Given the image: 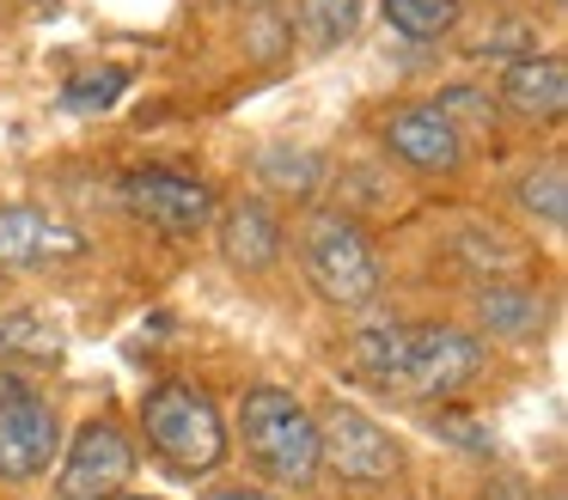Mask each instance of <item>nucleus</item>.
<instances>
[{
    "label": "nucleus",
    "mask_w": 568,
    "mask_h": 500,
    "mask_svg": "<svg viewBox=\"0 0 568 500\" xmlns=\"http://www.w3.org/2000/svg\"><path fill=\"white\" fill-rule=\"evenodd\" d=\"M116 500H153V494H116Z\"/></svg>",
    "instance_id": "nucleus-29"
},
{
    "label": "nucleus",
    "mask_w": 568,
    "mask_h": 500,
    "mask_svg": "<svg viewBox=\"0 0 568 500\" xmlns=\"http://www.w3.org/2000/svg\"><path fill=\"white\" fill-rule=\"evenodd\" d=\"M123 92H129V73L123 68H99V73H80V80L62 92V104L68 110H111Z\"/></svg>",
    "instance_id": "nucleus-22"
},
{
    "label": "nucleus",
    "mask_w": 568,
    "mask_h": 500,
    "mask_svg": "<svg viewBox=\"0 0 568 500\" xmlns=\"http://www.w3.org/2000/svg\"><path fill=\"white\" fill-rule=\"evenodd\" d=\"M544 500H562V494H556V488H550V494H544Z\"/></svg>",
    "instance_id": "nucleus-30"
},
{
    "label": "nucleus",
    "mask_w": 568,
    "mask_h": 500,
    "mask_svg": "<svg viewBox=\"0 0 568 500\" xmlns=\"http://www.w3.org/2000/svg\"><path fill=\"white\" fill-rule=\"evenodd\" d=\"M379 12L404 43H440V37L458 24L465 0H379Z\"/></svg>",
    "instance_id": "nucleus-17"
},
{
    "label": "nucleus",
    "mask_w": 568,
    "mask_h": 500,
    "mask_svg": "<svg viewBox=\"0 0 568 500\" xmlns=\"http://www.w3.org/2000/svg\"><path fill=\"white\" fill-rule=\"evenodd\" d=\"M397 341H404V324H367L355 336V366L373 373L379 385H392L397 378Z\"/></svg>",
    "instance_id": "nucleus-21"
},
{
    "label": "nucleus",
    "mask_w": 568,
    "mask_h": 500,
    "mask_svg": "<svg viewBox=\"0 0 568 500\" xmlns=\"http://www.w3.org/2000/svg\"><path fill=\"white\" fill-rule=\"evenodd\" d=\"M135 482V439L116 421H87L74 446L55 458V494L62 500H116Z\"/></svg>",
    "instance_id": "nucleus-7"
},
{
    "label": "nucleus",
    "mask_w": 568,
    "mask_h": 500,
    "mask_svg": "<svg viewBox=\"0 0 568 500\" xmlns=\"http://www.w3.org/2000/svg\"><path fill=\"white\" fill-rule=\"evenodd\" d=\"M312 421H318V470L343 476L355 488H392L404 476V446L367 409L336 397L324 409H312Z\"/></svg>",
    "instance_id": "nucleus-5"
},
{
    "label": "nucleus",
    "mask_w": 568,
    "mask_h": 500,
    "mask_svg": "<svg viewBox=\"0 0 568 500\" xmlns=\"http://www.w3.org/2000/svg\"><path fill=\"white\" fill-rule=\"evenodd\" d=\"M141 433H148V451L178 476V482H196V476H214L226 463V421L221 402L209 390L184 385V378H165L141 397Z\"/></svg>",
    "instance_id": "nucleus-2"
},
{
    "label": "nucleus",
    "mask_w": 568,
    "mask_h": 500,
    "mask_svg": "<svg viewBox=\"0 0 568 500\" xmlns=\"http://www.w3.org/2000/svg\"><path fill=\"white\" fill-rule=\"evenodd\" d=\"M0 360H62V329L38 305L0 312Z\"/></svg>",
    "instance_id": "nucleus-16"
},
{
    "label": "nucleus",
    "mask_w": 568,
    "mask_h": 500,
    "mask_svg": "<svg viewBox=\"0 0 568 500\" xmlns=\"http://www.w3.org/2000/svg\"><path fill=\"white\" fill-rule=\"evenodd\" d=\"M428 104L440 110V116L453 122L458 134H465V129H495V122H501V104H495V98L483 92V85H453V92L428 98Z\"/></svg>",
    "instance_id": "nucleus-19"
},
{
    "label": "nucleus",
    "mask_w": 568,
    "mask_h": 500,
    "mask_svg": "<svg viewBox=\"0 0 568 500\" xmlns=\"http://www.w3.org/2000/svg\"><path fill=\"white\" fill-rule=\"evenodd\" d=\"M306 37L318 49H336V43H348L355 37V24H361V0H306Z\"/></svg>",
    "instance_id": "nucleus-20"
},
{
    "label": "nucleus",
    "mask_w": 568,
    "mask_h": 500,
    "mask_svg": "<svg viewBox=\"0 0 568 500\" xmlns=\"http://www.w3.org/2000/svg\"><path fill=\"white\" fill-rule=\"evenodd\" d=\"M434 433H440V439H453V446H465V451H489V446H495V439H489V427H477L470 415L446 409V402H440V415H434Z\"/></svg>",
    "instance_id": "nucleus-24"
},
{
    "label": "nucleus",
    "mask_w": 568,
    "mask_h": 500,
    "mask_svg": "<svg viewBox=\"0 0 568 500\" xmlns=\"http://www.w3.org/2000/svg\"><path fill=\"white\" fill-rule=\"evenodd\" d=\"M214 238H221L226 268L239 275H263L282 263V220L270 214V202H233L214 214Z\"/></svg>",
    "instance_id": "nucleus-11"
},
{
    "label": "nucleus",
    "mask_w": 568,
    "mask_h": 500,
    "mask_svg": "<svg viewBox=\"0 0 568 500\" xmlns=\"http://www.w3.org/2000/svg\"><path fill=\"white\" fill-rule=\"evenodd\" d=\"M123 202H129V214H141L148 226L172 232V238H196V232H209L214 214H221L209 183L184 177V171H129Z\"/></svg>",
    "instance_id": "nucleus-8"
},
{
    "label": "nucleus",
    "mask_w": 568,
    "mask_h": 500,
    "mask_svg": "<svg viewBox=\"0 0 568 500\" xmlns=\"http://www.w3.org/2000/svg\"><path fill=\"white\" fill-rule=\"evenodd\" d=\"M202 500H287V494H275V488H245V482H239V488H209Z\"/></svg>",
    "instance_id": "nucleus-27"
},
{
    "label": "nucleus",
    "mask_w": 568,
    "mask_h": 500,
    "mask_svg": "<svg viewBox=\"0 0 568 500\" xmlns=\"http://www.w3.org/2000/svg\"><path fill=\"white\" fill-rule=\"evenodd\" d=\"M453 251H458V263L470 268V275H483V280H519L526 275V263H531V251L519 238H507L501 226H458V238H453Z\"/></svg>",
    "instance_id": "nucleus-14"
},
{
    "label": "nucleus",
    "mask_w": 568,
    "mask_h": 500,
    "mask_svg": "<svg viewBox=\"0 0 568 500\" xmlns=\"http://www.w3.org/2000/svg\"><path fill=\"white\" fill-rule=\"evenodd\" d=\"M514 202H519V214L538 220L544 232H562L568 226V171H562V159H544V165L519 171Z\"/></svg>",
    "instance_id": "nucleus-15"
},
{
    "label": "nucleus",
    "mask_w": 568,
    "mask_h": 500,
    "mask_svg": "<svg viewBox=\"0 0 568 500\" xmlns=\"http://www.w3.org/2000/svg\"><path fill=\"white\" fill-rule=\"evenodd\" d=\"M62 458V415L26 378H0V482H38Z\"/></svg>",
    "instance_id": "nucleus-6"
},
{
    "label": "nucleus",
    "mask_w": 568,
    "mask_h": 500,
    "mask_svg": "<svg viewBox=\"0 0 568 500\" xmlns=\"http://www.w3.org/2000/svg\"><path fill=\"white\" fill-rule=\"evenodd\" d=\"M501 104L526 122H556L568 104V68L562 55H519L501 68Z\"/></svg>",
    "instance_id": "nucleus-12"
},
{
    "label": "nucleus",
    "mask_w": 568,
    "mask_h": 500,
    "mask_svg": "<svg viewBox=\"0 0 568 500\" xmlns=\"http://www.w3.org/2000/svg\"><path fill=\"white\" fill-rule=\"evenodd\" d=\"M477 500H538L526 482H514V476H495V482H483V494Z\"/></svg>",
    "instance_id": "nucleus-26"
},
{
    "label": "nucleus",
    "mask_w": 568,
    "mask_h": 500,
    "mask_svg": "<svg viewBox=\"0 0 568 500\" xmlns=\"http://www.w3.org/2000/svg\"><path fill=\"white\" fill-rule=\"evenodd\" d=\"M233 7H270V0H233Z\"/></svg>",
    "instance_id": "nucleus-28"
},
{
    "label": "nucleus",
    "mask_w": 568,
    "mask_h": 500,
    "mask_svg": "<svg viewBox=\"0 0 568 500\" xmlns=\"http://www.w3.org/2000/svg\"><path fill=\"white\" fill-rule=\"evenodd\" d=\"M239 446L257 463L263 482L275 488H312L318 482V421H312V402L294 397L287 385H251L239 397Z\"/></svg>",
    "instance_id": "nucleus-1"
},
{
    "label": "nucleus",
    "mask_w": 568,
    "mask_h": 500,
    "mask_svg": "<svg viewBox=\"0 0 568 500\" xmlns=\"http://www.w3.org/2000/svg\"><path fill=\"white\" fill-rule=\"evenodd\" d=\"M477 55H507V61H519V55H538V49H531V24L526 19H501L495 24V37H477Z\"/></svg>",
    "instance_id": "nucleus-23"
},
{
    "label": "nucleus",
    "mask_w": 568,
    "mask_h": 500,
    "mask_svg": "<svg viewBox=\"0 0 568 500\" xmlns=\"http://www.w3.org/2000/svg\"><path fill=\"white\" fill-rule=\"evenodd\" d=\"M80 251H87L80 232L62 226L50 207H38V202L0 207V268H43L55 256H80Z\"/></svg>",
    "instance_id": "nucleus-10"
},
{
    "label": "nucleus",
    "mask_w": 568,
    "mask_h": 500,
    "mask_svg": "<svg viewBox=\"0 0 568 500\" xmlns=\"http://www.w3.org/2000/svg\"><path fill=\"white\" fill-rule=\"evenodd\" d=\"M300 268H306V287L318 293L336 312H361V305L379 299V256H373L367 232L348 214H312L300 226Z\"/></svg>",
    "instance_id": "nucleus-3"
},
{
    "label": "nucleus",
    "mask_w": 568,
    "mask_h": 500,
    "mask_svg": "<svg viewBox=\"0 0 568 500\" xmlns=\"http://www.w3.org/2000/svg\"><path fill=\"white\" fill-rule=\"evenodd\" d=\"M257 177L270 183L275 195H294V202H306V195L324 183V159L306 153V146H270V153L257 159Z\"/></svg>",
    "instance_id": "nucleus-18"
},
{
    "label": "nucleus",
    "mask_w": 568,
    "mask_h": 500,
    "mask_svg": "<svg viewBox=\"0 0 568 500\" xmlns=\"http://www.w3.org/2000/svg\"><path fill=\"white\" fill-rule=\"evenodd\" d=\"M489 373V348H483L477 329L458 324H404V341H397V378L409 397L428 402H453L458 390H470Z\"/></svg>",
    "instance_id": "nucleus-4"
},
{
    "label": "nucleus",
    "mask_w": 568,
    "mask_h": 500,
    "mask_svg": "<svg viewBox=\"0 0 568 500\" xmlns=\"http://www.w3.org/2000/svg\"><path fill=\"white\" fill-rule=\"evenodd\" d=\"M470 317H477V329L495 341H531L544 329V317H550V305H544V293H531L526 280H483L477 299H470Z\"/></svg>",
    "instance_id": "nucleus-13"
},
{
    "label": "nucleus",
    "mask_w": 568,
    "mask_h": 500,
    "mask_svg": "<svg viewBox=\"0 0 568 500\" xmlns=\"http://www.w3.org/2000/svg\"><path fill=\"white\" fill-rule=\"evenodd\" d=\"M294 43V31H287L282 19H275V12H263V7H251V55H282V49Z\"/></svg>",
    "instance_id": "nucleus-25"
},
{
    "label": "nucleus",
    "mask_w": 568,
    "mask_h": 500,
    "mask_svg": "<svg viewBox=\"0 0 568 500\" xmlns=\"http://www.w3.org/2000/svg\"><path fill=\"white\" fill-rule=\"evenodd\" d=\"M379 134H385V153H392L397 165L422 171V177H446V171L465 165V134H458L434 104H397Z\"/></svg>",
    "instance_id": "nucleus-9"
}]
</instances>
